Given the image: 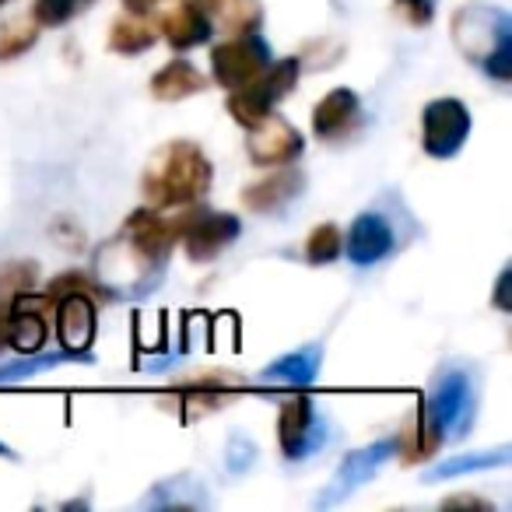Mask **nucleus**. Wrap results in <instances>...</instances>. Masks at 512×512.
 Segmentation results:
<instances>
[{
    "instance_id": "obj_23",
    "label": "nucleus",
    "mask_w": 512,
    "mask_h": 512,
    "mask_svg": "<svg viewBox=\"0 0 512 512\" xmlns=\"http://www.w3.org/2000/svg\"><path fill=\"white\" fill-rule=\"evenodd\" d=\"M39 285V267L32 260H8L0 264V351L8 348V323L11 309L25 292H36Z\"/></svg>"
},
{
    "instance_id": "obj_15",
    "label": "nucleus",
    "mask_w": 512,
    "mask_h": 512,
    "mask_svg": "<svg viewBox=\"0 0 512 512\" xmlns=\"http://www.w3.org/2000/svg\"><path fill=\"white\" fill-rule=\"evenodd\" d=\"M362 99L355 88H330L313 106V134L323 144H341L362 127Z\"/></svg>"
},
{
    "instance_id": "obj_8",
    "label": "nucleus",
    "mask_w": 512,
    "mask_h": 512,
    "mask_svg": "<svg viewBox=\"0 0 512 512\" xmlns=\"http://www.w3.org/2000/svg\"><path fill=\"white\" fill-rule=\"evenodd\" d=\"M330 442V418L316 407L309 393H295L278 411V446L288 463L316 456Z\"/></svg>"
},
{
    "instance_id": "obj_6",
    "label": "nucleus",
    "mask_w": 512,
    "mask_h": 512,
    "mask_svg": "<svg viewBox=\"0 0 512 512\" xmlns=\"http://www.w3.org/2000/svg\"><path fill=\"white\" fill-rule=\"evenodd\" d=\"M299 74H302V60L299 57H285V60H271L264 71L256 74L249 85L235 88L228 92L225 109L242 130L260 123L264 116H271L288 95L295 92L299 85Z\"/></svg>"
},
{
    "instance_id": "obj_37",
    "label": "nucleus",
    "mask_w": 512,
    "mask_h": 512,
    "mask_svg": "<svg viewBox=\"0 0 512 512\" xmlns=\"http://www.w3.org/2000/svg\"><path fill=\"white\" fill-rule=\"evenodd\" d=\"M4 4H8V0H0V8H4Z\"/></svg>"
},
{
    "instance_id": "obj_31",
    "label": "nucleus",
    "mask_w": 512,
    "mask_h": 512,
    "mask_svg": "<svg viewBox=\"0 0 512 512\" xmlns=\"http://www.w3.org/2000/svg\"><path fill=\"white\" fill-rule=\"evenodd\" d=\"M435 4H439V0H393V11H397L411 29H425L435 18Z\"/></svg>"
},
{
    "instance_id": "obj_19",
    "label": "nucleus",
    "mask_w": 512,
    "mask_h": 512,
    "mask_svg": "<svg viewBox=\"0 0 512 512\" xmlns=\"http://www.w3.org/2000/svg\"><path fill=\"white\" fill-rule=\"evenodd\" d=\"M130 242H134L141 253H148L158 264H169V253L176 246V218H165V211H155V207H137L134 214H127L120 228Z\"/></svg>"
},
{
    "instance_id": "obj_9",
    "label": "nucleus",
    "mask_w": 512,
    "mask_h": 512,
    "mask_svg": "<svg viewBox=\"0 0 512 512\" xmlns=\"http://www.w3.org/2000/svg\"><path fill=\"white\" fill-rule=\"evenodd\" d=\"M393 456H397V435H383V439L369 442V446L351 449V453L337 463V470L327 481V488L320 491L316 509H334V505L348 502V498L355 495L365 481H372V477H376L379 470L393 460Z\"/></svg>"
},
{
    "instance_id": "obj_21",
    "label": "nucleus",
    "mask_w": 512,
    "mask_h": 512,
    "mask_svg": "<svg viewBox=\"0 0 512 512\" xmlns=\"http://www.w3.org/2000/svg\"><path fill=\"white\" fill-rule=\"evenodd\" d=\"M158 32L179 53L197 50V46H204L211 39V29H207L204 15L197 11L193 0H165L162 15H158Z\"/></svg>"
},
{
    "instance_id": "obj_5",
    "label": "nucleus",
    "mask_w": 512,
    "mask_h": 512,
    "mask_svg": "<svg viewBox=\"0 0 512 512\" xmlns=\"http://www.w3.org/2000/svg\"><path fill=\"white\" fill-rule=\"evenodd\" d=\"M95 285L106 299H127V295H144L155 292L158 281L165 274V264L151 260L148 253L134 246L127 235H113L109 242H102L95 253Z\"/></svg>"
},
{
    "instance_id": "obj_2",
    "label": "nucleus",
    "mask_w": 512,
    "mask_h": 512,
    "mask_svg": "<svg viewBox=\"0 0 512 512\" xmlns=\"http://www.w3.org/2000/svg\"><path fill=\"white\" fill-rule=\"evenodd\" d=\"M214 165L197 141H169L148 158L141 176L144 204L155 211H183L211 193Z\"/></svg>"
},
{
    "instance_id": "obj_12",
    "label": "nucleus",
    "mask_w": 512,
    "mask_h": 512,
    "mask_svg": "<svg viewBox=\"0 0 512 512\" xmlns=\"http://www.w3.org/2000/svg\"><path fill=\"white\" fill-rule=\"evenodd\" d=\"M302 151H306V137L285 116L271 113L253 127H246V158L260 169L292 165L302 158Z\"/></svg>"
},
{
    "instance_id": "obj_10",
    "label": "nucleus",
    "mask_w": 512,
    "mask_h": 512,
    "mask_svg": "<svg viewBox=\"0 0 512 512\" xmlns=\"http://www.w3.org/2000/svg\"><path fill=\"white\" fill-rule=\"evenodd\" d=\"M271 60L274 53L260 32L221 39V43L211 46V81L225 88V92H235V88L249 85Z\"/></svg>"
},
{
    "instance_id": "obj_17",
    "label": "nucleus",
    "mask_w": 512,
    "mask_h": 512,
    "mask_svg": "<svg viewBox=\"0 0 512 512\" xmlns=\"http://www.w3.org/2000/svg\"><path fill=\"white\" fill-rule=\"evenodd\" d=\"M53 323V302L46 295L25 292L22 299L11 309L8 323V348H15L18 355H32V351L46 348V337H50Z\"/></svg>"
},
{
    "instance_id": "obj_27",
    "label": "nucleus",
    "mask_w": 512,
    "mask_h": 512,
    "mask_svg": "<svg viewBox=\"0 0 512 512\" xmlns=\"http://www.w3.org/2000/svg\"><path fill=\"white\" fill-rule=\"evenodd\" d=\"M197 484L193 474H179V477H169V481H158L151 495H144V505L148 509H200V505H211L207 495H186V488Z\"/></svg>"
},
{
    "instance_id": "obj_4",
    "label": "nucleus",
    "mask_w": 512,
    "mask_h": 512,
    "mask_svg": "<svg viewBox=\"0 0 512 512\" xmlns=\"http://www.w3.org/2000/svg\"><path fill=\"white\" fill-rule=\"evenodd\" d=\"M43 295L53 302V323H57L60 348L78 355L81 362H92V344L95 330H99V285L92 274L85 271H67L57 274Z\"/></svg>"
},
{
    "instance_id": "obj_29",
    "label": "nucleus",
    "mask_w": 512,
    "mask_h": 512,
    "mask_svg": "<svg viewBox=\"0 0 512 512\" xmlns=\"http://www.w3.org/2000/svg\"><path fill=\"white\" fill-rule=\"evenodd\" d=\"M95 0H36L29 11V18L39 29H64L74 18H81Z\"/></svg>"
},
{
    "instance_id": "obj_34",
    "label": "nucleus",
    "mask_w": 512,
    "mask_h": 512,
    "mask_svg": "<svg viewBox=\"0 0 512 512\" xmlns=\"http://www.w3.org/2000/svg\"><path fill=\"white\" fill-rule=\"evenodd\" d=\"M505 292H509V267L498 274V285H495V306L498 309H509V302H505Z\"/></svg>"
},
{
    "instance_id": "obj_26",
    "label": "nucleus",
    "mask_w": 512,
    "mask_h": 512,
    "mask_svg": "<svg viewBox=\"0 0 512 512\" xmlns=\"http://www.w3.org/2000/svg\"><path fill=\"white\" fill-rule=\"evenodd\" d=\"M67 362H81L78 355H71V351H32V355H22L15 358V362L0 365V386L4 383H22V379H32L39 376V372H50L57 369V365H67Z\"/></svg>"
},
{
    "instance_id": "obj_30",
    "label": "nucleus",
    "mask_w": 512,
    "mask_h": 512,
    "mask_svg": "<svg viewBox=\"0 0 512 512\" xmlns=\"http://www.w3.org/2000/svg\"><path fill=\"white\" fill-rule=\"evenodd\" d=\"M39 43V25L32 18H18V22L0 25V64L25 57L32 46Z\"/></svg>"
},
{
    "instance_id": "obj_11",
    "label": "nucleus",
    "mask_w": 512,
    "mask_h": 512,
    "mask_svg": "<svg viewBox=\"0 0 512 512\" xmlns=\"http://www.w3.org/2000/svg\"><path fill=\"white\" fill-rule=\"evenodd\" d=\"M470 109L463 99H432L421 109V151L428 158H456L470 137Z\"/></svg>"
},
{
    "instance_id": "obj_28",
    "label": "nucleus",
    "mask_w": 512,
    "mask_h": 512,
    "mask_svg": "<svg viewBox=\"0 0 512 512\" xmlns=\"http://www.w3.org/2000/svg\"><path fill=\"white\" fill-rule=\"evenodd\" d=\"M341 246H344V232L334 221H323V225H316L313 232L306 235L302 253H306V264L327 267V264H334V260H341Z\"/></svg>"
},
{
    "instance_id": "obj_14",
    "label": "nucleus",
    "mask_w": 512,
    "mask_h": 512,
    "mask_svg": "<svg viewBox=\"0 0 512 512\" xmlns=\"http://www.w3.org/2000/svg\"><path fill=\"white\" fill-rule=\"evenodd\" d=\"M242 386H246V379L235 376V372L232 376H228V372H207V376L179 383L176 390L169 393V400H176L172 411H176L179 418L197 421V418H204V414H214L218 407H225Z\"/></svg>"
},
{
    "instance_id": "obj_36",
    "label": "nucleus",
    "mask_w": 512,
    "mask_h": 512,
    "mask_svg": "<svg viewBox=\"0 0 512 512\" xmlns=\"http://www.w3.org/2000/svg\"><path fill=\"white\" fill-rule=\"evenodd\" d=\"M0 456H4V460H18V453L8 446V442H0Z\"/></svg>"
},
{
    "instance_id": "obj_24",
    "label": "nucleus",
    "mask_w": 512,
    "mask_h": 512,
    "mask_svg": "<svg viewBox=\"0 0 512 512\" xmlns=\"http://www.w3.org/2000/svg\"><path fill=\"white\" fill-rule=\"evenodd\" d=\"M158 43V25L151 22L148 15H134V11H127V15L113 18V25H109V53H120V57H137V53L151 50V46Z\"/></svg>"
},
{
    "instance_id": "obj_1",
    "label": "nucleus",
    "mask_w": 512,
    "mask_h": 512,
    "mask_svg": "<svg viewBox=\"0 0 512 512\" xmlns=\"http://www.w3.org/2000/svg\"><path fill=\"white\" fill-rule=\"evenodd\" d=\"M477 407H481L477 372L463 362H446L435 372L425 397H418L407 425H400L397 456L407 467L435 460L442 442L467 439L477 421Z\"/></svg>"
},
{
    "instance_id": "obj_18",
    "label": "nucleus",
    "mask_w": 512,
    "mask_h": 512,
    "mask_svg": "<svg viewBox=\"0 0 512 512\" xmlns=\"http://www.w3.org/2000/svg\"><path fill=\"white\" fill-rule=\"evenodd\" d=\"M204 15L211 36L235 39L246 32H260L264 25V0H193Z\"/></svg>"
},
{
    "instance_id": "obj_7",
    "label": "nucleus",
    "mask_w": 512,
    "mask_h": 512,
    "mask_svg": "<svg viewBox=\"0 0 512 512\" xmlns=\"http://www.w3.org/2000/svg\"><path fill=\"white\" fill-rule=\"evenodd\" d=\"M242 235V221L232 211H218V207L190 204L176 214V242H183L186 256L193 264H211L235 246Z\"/></svg>"
},
{
    "instance_id": "obj_25",
    "label": "nucleus",
    "mask_w": 512,
    "mask_h": 512,
    "mask_svg": "<svg viewBox=\"0 0 512 512\" xmlns=\"http://www.w3.org/2000/svg\"><path fill=\"white\" fill-rule=\"evenodd\" d=\"M512 456L509 446L498 449H481V453H460V456H446L442 463H435L432 470H425V484L435 481H449V477H467V474H481V470H495L505 467Z\"/></svg>"
},
{
    "instance_id": "obj_33",
    "label": "nucleus",
    "mask_w": 512,
    "mask_h": 512,
    "mask_svg": "<svg viewBox=\"0 0 512 512\" xmlns=\"http://www.w3.org/2000/svg\"><path fill=\"white\" fill-rule=\"evenodd\" d=\"M442 509H477V512H491L495 505L488 502V498L481 495H453L442 502Z\"/></svg>"
},
{
    "instance_id": "obj_13",
    "label": "nucleus",
    "mask_w": 512,
    "mask_h": 512,
    "mask_svg": "<svg viewBox=\"0 0 512 512\" xmlns=\"http://www.w3.org/2000/svg\"><path fill=\"white\" fill-rule=\"evenodd\" d=\"M393 249H397V228L383 211L369 207V211L355 214V221L348 225L341 253L348 256L351 267H372L383 264Z\"/></svg>"
},
{
    "instance_id": "obj_32",
    "label": "nucleus",
    "mask_w": 512,
    "mask_h": 512,
    "mask_svg": "<svg viewBox=\"0 0 512 512\" xmlns=\"http://www.w3.org/2000/svg\"><path fill=\"white\" fill-rule=\"evenodd\" d=\"M253 456H256V449H253V442L246 439V435H232V442H228V470H249L253 467Z\"/></svg>"
},
{
    "instance_id": "obj_22",
    "label": "nucleus",
    "mask_w": 512,
    "mask_h": 512,
    "mask_svg": "<svg viewBox=\"0 0 512 512\" xmlns=\"http://www.w3.org/2000/svg\"><path fill=\"white\" fill-rule=\"evenodd\" d=\"M211 78H207L200 67H193L190 60H172V64L158 67L148 81V92L151 99L158 102H183V99H193V95L207 92Z\"/></svg>"
},
{
    "instance_id": "obj_3",
    "label": "nucleus",
    "mask_w": 512,
    "mask_h": 512,
    "mask_svg": "<svg viewBox=\"0 0 512 512\" xmlns=\"http://www.w3.org/2000/svg\"><path fill=\"white\" fill-rule=\"evenodd\" d=\"M460 57L498 85L512 81V18L495 4H467L449 22Z\"/></svg>"
},
{
    "instance_id": "obj_16",
    "label": "nucleus",
    "mask_w": 512,
    "mask_h": 512,
    "mask_svg": "<svg viewBox=\"0 0 512 512\" xmlns=\"http://www.w3.org/2000/svg\"><path fill=\"white\" fill-rule=\"evenodd\" d=\"M302 193H306V172L278 165V172L260 176L249 186H242L239 200L246 204V211H253V214H281V211H288Z\"/></svg>"
},
{
    "instance_id": "obj_35",
    "label": "nucleus",
    "mask_w": 512,
    "mask_h": 512,
    "mask_svg": "<svg viewBox=\"0 0 512 512\" xmlns=\"http://www.w3.org/2000/svg\"><path fill=\"white\" fill-rule=\"evenodd\" d=\"M162 0H123V8L134 11V15H148V11H155Z\"/></svg>"
},
{
    "instance_id": "obj_20",
    "label": "nucleus",
    "mask_w": 512,
    "mask_h": 512,
    "mask_svg": "<svg viewBox=\"0 0 512 512\" xmlns=\"http://www.w3.org/2000/svg\"><path fill=\"white\" fill-rule=\"evenodd\" d=\"M323 369V344H306L299 351L274 358L271 365L260 369V386H278V390H309L320 383Z\"/></svg>"
}]
</instances>
